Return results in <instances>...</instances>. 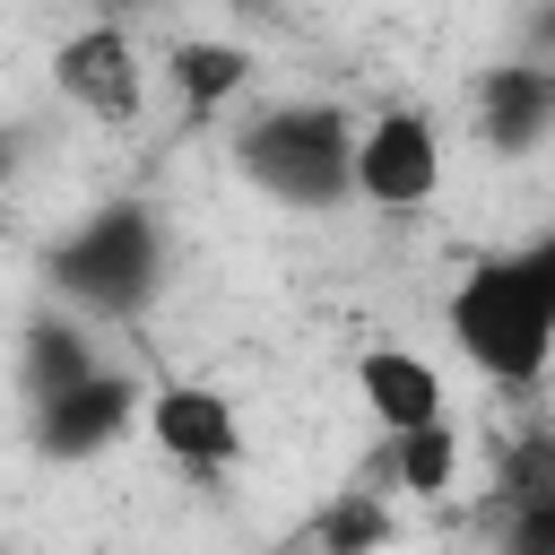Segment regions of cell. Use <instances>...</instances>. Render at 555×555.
Here are the masks:
<instances>
[{
  "mask_svg": "<svg viewBox=\"0 0 555 555\" xmlns=\"http://www.w3.org/2000/svg\"><path fill=\"white\" fill-rule=\"evenodd\" d=\"M390 451H382V477H390V494H416V503H442L451 486H460V425L442 416V425H416V434H382Z\"/></svg>",
  "mask_w": 555,
  "mask_h": 555,
  "instance_id": "7c38bea8",
  "label": "cell"
},
{
  "mask_svg": "<svg viewBox=\"0 0 555 555\" xmlns=\"http://www.w3.org/2000/svg\"><path fill=\"white\" fill-rule=\"evenodd\" d=\"M52 87L87 113V121H139V104H147V61H139V43L113 26V17H95V26H78V35H61V52H52Z\"/></svg>",
  "mask_w": 555,
  "mask_h": 555,
  "instance_id": "52a82bcc",
  "label": "cell"
},
{
  "mask_svg": "<svg viewBox=\"0 0 555 555\" xmlns=\"http://www.w3.org/2000/svg\"><path fill=\"white\" fill-rule=\"evenodd\" d=\"M347 382H356V399H364V416H373L382 434H416V425H442V416H451V390H442L434 356H416V347H399V338L356 347Z\"/></svg>",
  "mask_w": 555,
  "mask_h": 555,
  "instance_id": "ba28073f",
  "label": "cell"
},
{
  "mask_svg": "<svg viewBox=\"0 0 555 555\" xmlns=\"http://www.w3.org/2000/svg\"><path fill=\"white\" fill-rule=\"evenodd\" d=\"M147 442L191 468V477H234L251 434H243V408L217 390V382H156L147 390Z\"/></svg>",
  "mask_w": 555,
  "mask_h": 555,
  "instance_id": "5b68a950",
  "label": "cell"
},
{
  "mask_svg": "<svg viewBox=\"0 0 555 555\" xmlns=\"http://www.w3.org/2000/svg\"><path fill=\"white\" fill-rule=\"evenodd\" d=\"M538 269H546V286H555V225L538 234Z\"/></svg>",
  "mask_w": 555,
  "mask_h": 555,
  "instance_id": "2e32d148",
  "label": "cell"
},
{
  "mask_svg": "<svg viewBox=\"0 0 555 555\" xmlns=\"http://www.w3.org/2000/svg\"><path fill=\"white\" fill-rule=\"evenodd\" d=\"M442 330H451V347L468 356L477 382L538 390L555 373V286L538 269V243L468 260L442 295Z\"/></svg>",
  "mask_w": 555,
  "mask_h": 555,
  "instance_id": "6da1fadb",
  "label": "cell"
},
{
  "mask_svg": "<svg viewBox=\"0 0 555 555\" xmlns=\"http://www.w3.org/2000/svg\"><path fill=\"white\" fill-rule=\"evenodd\" d=\"M87 373H104V356L87 347V330H78V321H61V312L26 321V356H17L26 408H35V399H61V390H78Z\"/></svg>",
  "mask_w": 555,
  "mask_h": 555,
  "instance_id": "8fae6325",
  "label": "cell"
},
{
  "mask_svg": "<svg viewBox=\"0 0 555 555\" xmlns=\"http://www.w3.org/2000/svg\"><path fill=\"white\" fill-rule=\"evenodd\" d=\"M529 43H538V52L555 43V0H546V9H529Z\"/></svg>",
  "mask_w": 555,
  "mask_h": 555,
  "instance_id": "9a60e30c",
  "label": "cell"
},
{
  "mask_svg": "<svg viewBox=\"0 0 555 555\" xmlns=\"http://www.w3.org/2000/svg\"><path fill=\"white\" fill-rule=\"evenodd\" d=\"M356 139H364V121H347V104L286 95L234 130V165L278 208H338V199H356Z\"/></svg>",
  "mask_w": 555,
  "mask_h": 555,
  "instance_id": "7a4b0ae2",
  "label": "cell"
},
{
  "mask_svg": "<svg viewBox=\"0 0 555 555\" xmlns=\"http://www.w3.org/2000/svg\"><path fill=\"white\" fill-rule=\"evenodd\" d=\"M503 555H555V460L538 477H512V512H503Z\"/></svg>",
  "mask_w": 555,
  "mask_h": 555,
  "instance_id": "5bb4252c",
  "label": "cell"
},
{
  "mask_svg": "<svg viewBox=\"0 0 555 555\" xmlns=\"http://www.w3.org/2000/svg\"><path fill=\"white\" fill-rule=\"evenodd\" d=\"M251 43H234V35H182L173 52H165V78H173V95H182V113L191 121H208V113H225L243 87H251Z\"/></svg>",
  "mask_w": 555,
  "mask_h": 555,
  "instance_id": "30bf717a",
  "label": "cell"
},
{
  "mask_svg": "<svg viewBox=\"0 0 555 555\" xmlns=\"http://www.w3.org/2000/svg\"><path fill=\"white\" fill-rule=\"evenodd\" d=\"M555 130V69L546 61H503L477 78V139L494 156H529Z\"/></svg>",
  "mask_w": 555,
  "mask_h": 555,
  "instance_id": "9c48e42d",
  "label": "cell"
},
{
  "mask_svg": "<svg viewBox=\"0 0 555 555\" xmlns=\"http://www.w3.org/2000/svg\"><path fill=\"white\" fill-rule=\"evenodd\" d=\"M399 538V520H390V503L373 494V486H347L321 520H312V555H373V546H390Z\"/></svg>",
  "mask_w": 555,
  "mask_h": 555,
  "instance_id": "4fadbf2b",
  "label": "cell"
},
{
  "mask_svg": "<svg viewBox=\"0 0 555 555\" xmlns=\"http://www.w3.org/2000/svg\"><path fill=\"white\" fill-rule=\"evenodd\" d=\"M442 191V121L425 104H390L356 139V199L382 217H416Z\"/></svg>",
  "mask_w": 555,
  "mask_h": 555,
  "instance_id": "277c9868",
  "label": "cell"
},
{
  "mask_svg": "<svg viewBox=\"0 0 555 555\" xmlns=\"http://www.w3.org/2000/svg\"><path fill=\"white\" fill-rule=\"evenodd\" d=\"M43 278L87 321H139L165 286V217L147 199H104L52 243Z\"/></svg>",
  "mask_w": 555,
  "mask_h": 555,
  "instance_id": "3957f363",
  "label": "cell"
},
{
  "mask_svg": "<svg viewBox=\"0 0 555 555\" xmlns=\"http://www.w3.org/2000/svg\"><path fill=\"white\" fill-rule=\"evenodd\" d=\"M130 425H147V390L130 382V373H87L78 390H61V399H35L26 408V434H35V451L43 460H61V468H78V460H95V451H113Z\"/></svg>",
  "mask_w": 555,
  "mask_h": 555,
  "instance_id": "8992f818",
  "label": "cell"
}]
</instances>
